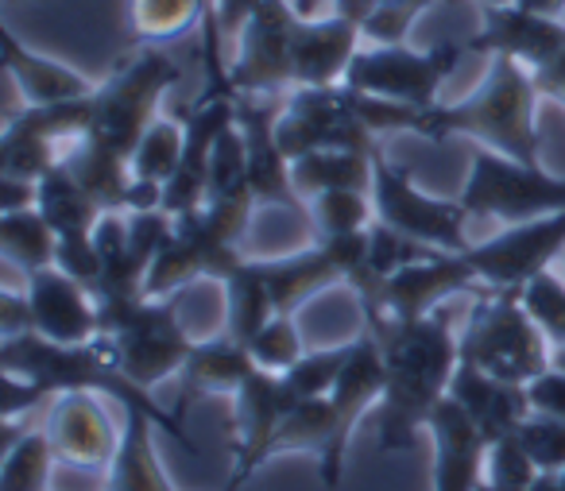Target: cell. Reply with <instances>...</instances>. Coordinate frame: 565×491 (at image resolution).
<instances>
[{"mask_svg":"<svg viewBox=\"0 0 565 491\" xmlns=\"http://www.w3.org/2000/svg\"><path fill=\"white\" fill-rule=\"evenodd\" d=\"M174 82H179V66L159 47H148L136 58H128L89 97V125L82 143L132 163L136 143L151 128V120L159 117V105H163L167 89Z\"/></svg>","mask_w":565,"mask_h":491,"instance_id":"6","label":"cell"},{"mask_svg":"<svg viewBox=\"0 0 565 491\" xmlns=\"http://www.w3.org/2000/svg\"><path fill=\"white\" fill-rule=\"evenodd\" d=\"M159 421H151L140 410H125V429H120V449L109 465V483L105 491H174L171 476L163 468V457L156 449Z\"/></svg>","mask_w":565,"mask_h":491,"instance_id":"28","label":"cell"},{"mask_svg":"<svg viewBox=\"0 0 565 491\" xmlns=\"http://www.w3.org/2000/svg\"><path fill=\"white\" fill-rule=\"evenodd\" d=\"M217 198H252L248 190V148L236 120L217 136V148L210 159V202Z\"/></svg>","mask_w":565,"mask_h":491,"instance_id":"41","label":"cell"},{"mask_svg":"<svg viewBox=\"0 0 565 491\" xmlns=\"http://www.w3.org/2000/svg\"><path fill=\"white\" fill-rule=\"evenodd\" d=\"M267 275V287H271V302L275 313H295L302 302L318 298L322 290L345 282L341 267L333 264V256L326 252V244H310V248H299L291 256H275V259H259Z\"/></svg>","mask_w":565,"mask_h":491,"instance_id":"27","label":"cell"},{"mask_svg":"<svg viewBox=\"0 0 565 491\" xmlns=\"http://www.w3.org/2000/svg\"><path fill=\"white\" fill-rule=\"evenodd\" d=\"M236 120V97H198L186 117V151L179 171L163 186V210L171 217L194 213L210 202V159L217 148V136Z\"/></svg>","mask_w":565,"mask_h":491,"instance_id":"18","label":"cell"},{"mask_svg":"<svg viewBox=\"0 0 565 491\" xmlns=\"http://www.w3.org/2000/svg\"><path fill=\"white\" fill-rule=\"evenodd\" d=\"M55 267L66 275H74L78 282H86L89 290L102 279V252H97L94 233H78V236H58V252H55Z\"/></svg>","mask_w":565,"mask_h":491,"instance_id":"45","label":"cell"},{"mask_svg":"<svg viewBox=\"0 0 565 491\" xmlns=\"http://www.w3.org/2000/svg\"><path fill=\"white\" fill-rule=\"evenodd\" d=\"M430 4H438V0H384V4H380V9L361 24L364 40H372V43H407L415 20L423 17Z\"/></svg>","mask_w":565,"mask_h":491,"instance_id":"44","label":"cell"},{"mask_svg":"<svg viewBox=\"0 0 565 491\" xmlns=\"http://www.w3.org/2000/svg\"><path fill=\"white\" fill-rule=\"evenodd\" d=\"M554 364L565 367V344H562V349H554Z\"/></svg>","mask_w":565,"mask_h":491,"instance_id":"57","label":"cell"},{"mask_svg":"<svg viewBox=\"0 0 565 491\" xmlns=\"http://www.w3.org/2000/svg\"><path fill=\"white\" fill-rule=\"evenodd\" d=\"M35 198H40V182L9 179V174H0V213H9V210H32Z\"/></svg>","mask_w":565,"mask_h":491,"instance_id":"50","label":"cell"},{"mask_svg":"<svg viewBox=\"0 0 565 491\" xmlns=\"http://www.w3.org/2000/svg\"><path fill=\"white\" fill-rule=\"evenodd\" d=\"M66 156L63 143L47 140V136L32 132L28 125L9 117L4 125V136H0V174H9V179H28V182H40L51 167H58Z\"/></svg>","mask_w":565,"mask_h":491,"instance_id":"34","label":"cell"},{"mask_svg":"<svg viewBox=\"0 0 565 491\" xmlns=\"http://www.w3.org/2000/svg\"><path fill=\"white\" fill-rule=\"evenodd\" d=\"M384 349V398H380V449L403 452L415 445V437L430 426V414L441 398H449V383L461 364L454 321L446 310H434L426 318H372L364 321Z\"/></svg>","mask_w":565,"mask_h":491,"instance_id":"1","label":"cell"},{"mask_svg":"<svg viewBox=\"0 0 565 491\" xmlns=\"http://www.w3.org/2000/svg\"><path fill=\"white\" fill-rule=\"evenodd\" d=\"M256 213V198H217L174 217V236L143 279L148 298H171L194 279H225L244 264L241 241Z\"/></svg>","mask_w":565,"mask_h":491,"instance_id":"4","label":"cell"},{"mask_svg":"<svg viewBox=\"0 0 565 491\" xmlns=\"http://www.w3.org/2000/svg\"><path fill=\"white\" fill-rule=\"evenodd\" d=\"M457 198L469 217L519 225V221L565 213V174H550L542 163H519L492 148H477L469 179Z\"/></svg>","mask_w":565,"mask_h":491,"instance_id":"8","label":"cell"},{"mask_svg":"<svg viewBox=\"0 0 565 491\" xmlns=\"http://www.w3.org/2000/svg\"><path fill=\"white\" fill-rule=\"evenodd\" d=\"M484 9H500V4H515V0H480Z\"/></svg>","mask_w":565,"mask_h":491,"instance_id":"56","label":"cell"},{"mask_svg":"<svg viewBox=\"0 0 565 491\" xmlns=\"http://www.w3.org/2000/svg\"><path fill=\"white\" fill-rule=\"evenodd\" d=\"M279 113V97L236 94V128L244 132V148H248V190L256 205H282V210L307 217V202L299 198L291 179V156L282 151L279 136H275Z\"/></svg>","mask_w":565,"mask_h":491,"instance_id":"16","label":"cell"},{"mask_svg":"<svg viewBox=\"0 0 565 491\" xmlns=\"http://www.w3.org/2000/svg\"><path fill=\"white\" fill-rule=\"evenodd\" d=\"M380 4H384V0H338V4H333V12L356 20V24H364V20H369L372 12L380 9Z\"/></svg>","mask_w":565,"mask_h":491,"instance_id":"52","label":"cell"},{"mask_svg":"<svg viewBox=\"0 0 565 491\" xmlns=\"http://www.w3.org/2000/svg\"><path fill=\"white\" fill-rule=\"evenodd\" d=\"M248 352H252V360H256V367H267V372H275V375L291 372V367L307 356V344H302L295 313H275V318L248 341Z\"/></svg>","mask_w":565,"mask_h":491,"instance_id":"40","label":"cell"},{"mask_svg":"<svg viewBox=\"0 0 565 491\" xmlns=\"http://www.w3.org/2000/svg\"><path fill=\"white\" fill-rule=\"evenodd\" d=\"M32 333V302H28V290H4L0 295V337Z\"/></svg>","mask_w":565,"mask_h":491,"instance_id":"48","label":"cell"},{"mask_svg":"<svg viewBox=\"0 0 565 491\" xmlns=\"http://www.w3.org/2000/svg\"><path fill=\"white\" fill-rule=\"evenodd\" d=\"M557 476H562V483H565V468H562V472H557Z\"/></svg>","mask_w":565,"mask_h":491,"instance_id":"59","label":"cell"},{"mask_svg":"<svg viewBox=\"0 0 565 491\" xmlns=\"http://www.w3.org/2000/svg\"><path fill=\"white\" fill-rule=\"evenodd\" d=\"M0 367L40 383L51 395H58V391H97V395L120 403L125 410L148 414L151 421H159V429H163L167 437H174V441L186 445L190 452H198V445L190 441L179 414L163 410V406L151 398V391L140 387V383L105 352V344L97 341V337L89 344H58L40 333L9 337V341L0 344Z\"/></svg>","mask_w":565,"mask_h":491,"instance_id":"3","label":"cell"},{"mask_svg":"<svg viewBox=\"0 0 565 491\" xmlns=\"http://www.w3.org/2000/svg\"><path fill=\"white\" fill-rule=\"evenodd\" d=\"M55 465L58 457L43 429H28L20 437H9L4 465H0V491H47Z\"/></svg>","mask_w":565,"mask_h":491,"instance_id":"33","label":"cell"},{"mask_svg":"<svg viewBox=\"0 0 565 491\" xmlns=\"http://www.w3.org/2000/svg\"><path fill=\"white\" fill-rule=\"evenodd\" d=\"M291 179L302 202L326 190H372V151L322 148L291 159Z\"/></svg>","mask_w":565,"mask_h":491,"instance_id":"29","label":"cell"},{"mask_svg":"<svg viewBox=\"0 0 565 491\" xmlns=\"http://www.w3.org/2000/svg\"><path fill=\"white\" fill-rule=\"evenodd\" d=\"M0 252L12 267L24 275H35L43 267H55L58 233L40 210H9L0 213Z\"/></svg>","mask_w":565,"mask_h":491,"instance_id":"32","label":"cell"},{"mask_svg":"<svg viewBox=\"0 0 565 491\" xmlns=\"http://www.w3.org/2000/svg\"><path fill=\"white\" fill-rule=\"evenodd\" d=\"M465 290H488L480 282L477 267L469 264L465 252H434L426 259H415L392 279L380 282L372 295H361L364 321L372 318H426V313L441 310V302Z\"/></svg>","mask_w":565,"mask_h":491,"instance_id":"13","label":"cell"},{"mask_svg":"<svg viewBox=\"0 0 565 491\" xmlns=\"http://www.w3.org/2000/svg\"><path fill=\"white\" fill-rule=\"evenodd\" d=\"M469 264L488 290H519L526 279L550 271L565 256V213L503 225L495 236L472 244Z\"/></svg>","mask_w":565,"mask_h":491,"instance_id":"14","label":"cell"},{"mask_svg":"<svg viewBox=\"0 0 565 491\" xmlns=\"http://www.w3.org/2000/svg\"><path fill=\"white\" fill-rule=\"evenodd\" d=\"M282 151L291 159L322 148H353L372 151L380 136L369 128V120L356 109V94L341 86H295L282 97V113L275 120Z\"/></svg>","mask_w":565,"mask_h":491,"instance_id":"11","label":"cell"},{"mask_svg":"<svg viewBox=\"0 0 565 491\" xmlns=\"http://www.w3.org/2000/svg\"><path fill=\"white\" fill-rule=\"evenodd\" d=\"M361 24L341 12L299 20L295 32V86H341L361 51Z\"/></svg>","mask_w":565,"mask_h":491,"instance_id":"22","label":"cell"},{"mask_svg":"<svg viewBox=\"0 0 565 491\" xmlns=\"http://www.w3.org/2000/svg\"><path fill=\"white\" fill-rule=\"evenodd\" d=\"M384 383H387L384 349H380L372 329H361V333L353 337V352H349V360H345V372H341L338 387L330 391L333 421H338V465L341 468H345L349 441H353L361 418L384 398Z\"/></svg>","mask_w":565,"mask_h":491,"instance_id":"24","label":"cell"},{"mask_svg":"<svg viewBox=\"0 0 565 491\" xmlns=\"http://www.w3.org/2000/svg\"><path fill=\"white\" fill-rule=\"evenodd\" d=\"M333 4H338V0H295V9H299V17H307V20L333 12Z\"/></svg>","mask_w":565,"mask_h":491,"instance_id":"54","label":"cell"},{"mask_svg":"<svg viewBox=\"0 0 565 491\" xmlns=\"http://www.w3.org/2000/svg\"><path fill=\"white\" fill-rule=\"evenodd\" d=\"M295 0H259V9L233 43L228 78L236 94L279 97L295 86V32H299Z\"/></svg>","mask_w":565,"mask_h":491,"instance_id":"12","label":"cell"},{"mask_svg":"<svg viewBox=\"0 0 565 491\" xmlns=\"http://www.w3.org/2000/svg\"><path fill=\"white\" fill-rule=\"evenodd\" d=\"M225 491H244V488H236V483H233V480H228V483H225Z\"/></svg>","mask_w":565,"mask_h":491,"instance_id":"58","label":"cell"},{"mask_svg":"<svg viewBox=\"0 0 565 491\" xmlns=\"http://www.w3.org/2000/svg\"><path fill=\"white\" fill-rule=\"evenodd\" d=\"M515 4L526 12H542V17H565V0H515Z\"/></svg>","mask_w":565,"mask_h":491,"instance_id":"53","label":"cell"},{"mask_svg":"<svg viewBox=\"0 0 565 491\" xmlns=\"http://www.w3.org/2000/svg\"><path fill=\"white\" fill-rule=\"evenodd\" d=\"M426 429L434 437L430 491H480V483H484L488 437L477 429V421L454 398H441Z\"/></svg>","mask_w":565,"mask_h":491,"instance_id":"21","label":"cell"},{"mask_svg":"<svg viewBox=\"0 0 565 491\" xmlns=\"http://www.w3.org/2000/svg\"><path fill=\"white\" fill-rule=\"evenodd\" d=\"M457 349L465 364L523 387L554 364V344L534 325L519 290H484L457 337Z\"/></svg>","mask_w":565,"mask_h":491,"instance_id":"7","label":"cell"},{"mask_svg":"<svg viewBox=\"0 0 565 491\" xmlns=\"http://www.w3.org/2000/svg\"><path fill=\"white\" fill-rule=\"evenodd\" d=\"M51 391H43L40 383H32V380H24V375H12V372H4V421H17L20 414H28L35 403H51Z\"/></svg>","mask_w":565,"mask_h":491,"instance_id":"47","label":"cell"},{"mask_svg":"<svg viewBox=\"0 0 565 491\" xmlns=\"http://www.w3.org/2000/svg\"><path fill=\"white\" fill-rule=\"evenodd\" d=\"M28 302H32V333L58 344H89L102 333V310L86 282L58 267L28 275Z\"/></svg>","mask_w":565,"mask_h":491,"instance_id":"19","label":"cell"},{"mask_svg":"<svg viewBox=\"0 0 565 491\" xmlns=\"http://www.w3.org/2000/svg\"><path fill=\"white\" fill-rule=\"evenodd\" d=\"M519 298H523L534 325L546 333V341L554 344V349H562L565 344V275L550 267V271L526 279L523 287H519Z\"/></svg>","mask_w":565,"mask_h":491,"instance_id":"39","label":"cell"},{"mask_svg":"<svg viewBox=\"0 0 565 491\" xmlns=\"http://www.w3.org/2000/svg\"><path fill=\"white\" fill-rule=\"evenodd\" d=\"M372 205L376 221L399 228L403 236L418 244H430L438 252H469V210L461 198H434L415 186V174L407 167L392 163L384 148H372Z\"/></svg>","mask_w":565,"mask_h":491,"instance_id":"10","label":"cell"},{"mask_svg":"<svg viewBox=\"0 0 565 491\" xmlns=\"http://www.w3.org/2000/svg\"><path fill=\"white\" fill-rule=\"evenodd\" d=\"M519 441L526 445V452L542 472H562L565 468V418L531 410V418L519 426Z\"/></svg>","mask_w":565,"mask_h":491,"instance_id":"43","label":"cell"},{"mask_svg":"<svg viewBox=\"0 0 565 491\" xmlns=\"http://www.w3.org/2000/svg\"><path fill=\"white\" fill-rule=\"evenodd\" d=\"M480 491H492V488H484V483H480ZM526 491H565V483H562V476H557V472H542Z\"/></svg>","mask_w":565,"mask_h":491,"instance_id":"55","label":"cell"},{"mask_svg":"<svg viewBox=\"0 0 565 491\" xmlns=\"http://www.w3.org/2000/svg\"><path fill=\"white\" fill-rule=\"evenodd\" d=\"M562 275H565V256H562Z\"/></svg>","mask_w":565,"mask_h":491,"instance_id":"60","label":"cell"},{"mask_svg":"<svg viewBox=\"0 0 565 491\" xmlns=\"http://www.w3.org/2000/svg\"><path fill=\"white\" fill-rule=\"evenodd\" d=\"M225 333L236 337L241 344H248L267 321L275 318L271 287L259 259H244L236 271H228L225 279Z\"/></svg>","mask_w":565,"mask_h":491,"instance_id":"31","label":"cell"},{"mask_svg":"<svg viewBox=\"0 0 565 491\" xmlns=\"http://www.w3.org/2000/svg\"><path fill=\"white\" fill-rule=\"evenodd\" d=\"M182 151H186V128L174 125V120L156 117L132 151V174L143 182H159V186H167V179L179 171Z\"/></svg>","mask_w":565,"mask_h":491,"instance_id":"37","label":"cell"},{"mask_svg":"<svg viewBox=\"0 0 565 491\" xmlns=\"http://www.w3.org/2000/svg\"><path fill=\"white\" fill-rule=\"evenodd\" d=\"M136 40L143 43H171L186 35L190 28H202V0H132L128 4Z\"/></svg>","mask_w":565,"mask_h":491,"instance_id":"35","label":"cell"},{"mask_svg":"<svg viewBox=\"0 0 565 491\" xmlns=\"http://www.w3.org/2000/svg\"><path fill=\"white\" fill-rule=\"evenodd\" d=\"M539 82L523 63L508 55H495L488 74L469 97L438 102L423 109L418 136L426 140H449L465 136L480 148H492L519 163H542V136H539Z\"/></svg>","mask_w":565,"mask_h":491,"instance_id":"2","label":"cell"},{"mask_svg":"<svg viewBox=\"0 0 565 491\" xmlns=\"http://www.w3.org/2000/svg\"><path fill=\"white\" fill-rule=\"evenodd\" d=\"M252 367H256V360H252L248 344H241L236 337L221 333V337H210V341H198L186 367L179 372L182 391H179L174 414L182 418L186 406L205 395H236V387L248 380Z\"/></svg>","mask_w":565,"mask_h":491,"instance_id":"26","label":"cell"},{"mask_svg":"<svg viewBox=\"0 0 565 491\" xmlns=\"http://www.w3.org/2000/svg\"><path fill=\"white\" fill-rule=\"evenodd\" d=\"M469 55V43H434V47H407V43H369L356 51L345 74V86L369 97L430 109L438 105V89Z\"/></svg>","mask_w":565,"mask_h":491,"instance_id":"9","label":"cell"},{"mask_svg":"<svg viewBox=\"0 0 565 491\" xmlns=\"http://www.w3.org/2000/svg\"><path fill=\"white\" fill-rule=\"evenodd\" d=\"M542 476V468L531 460L526 445L519 441V434L500 437L488 445L484 457V488L492 491H526Z\"/></svg>","mask_w":565,"mask_h":491,"instance_id":"42","label":"cell"},{"mask_svg":"<svg viewBox=\"0 0 565 491\" xmlns=\"http://www.w3.org/2000/svg\"><path fill=\"white\" fill-rule=\"evenodd\" d=\"M259 9V0H217V17H221V32H225V43L233 51V43L241 40L244 24L252 20V12ZM233 58V55H228Z\"/></svg>","mask_w":565,"mask_h":491,"instance_id":"49","label":"cell"},{"mask_svg":"<svg viewBox=\"0 0 565 491\" xmlns=\"http://www.w3.org/2000/svg\"><path fill=\"white\" fill-rule=\"evenodd\" d=\"M4 71L17 82L28 105H58V102H82L94 94V82L82 71L66 66L63 58H51L43 51H32L17 32H4Z\"/></svg>","mask_w":565,"mask_h":491,"instance_id":"25","label":"cell"},{"mask_svg":"<svg viewBox=\"0 0 565 491\" xmlns=\"http://www.w3.org/2000/svg\"><path fill=\"white\" fill-rule=\"evenodd\" d=\"M565 47V24L557 17H542V12H526L519 4H500V9H484L480 32L469 40V55H508L523 63L526 71L546 66L557 51Z\"/></svg>","mask_w":565,"mask_h":491,"instance_id":"20","label":"cell"},{"mask_svg":"<svg viewBox=\"0 0 565 491\" xmlns=\"http://www.w3.org/2000/svg\"><path fill=\"white\" fill-rule=\"evenodd\" d=\"M295 406L291 391L282 383V375L267 372V367H252L248 380L236 387L233 395V476L228 480L236 488L252 480L259 468L267 465V445H271L279 421Z\"/></svg>","mask_w":565,"mask_h":491,"instance_id":"17","label":"cell"},{"mask_svg":"<svg viewBox=\"0 0 565 491\" xmlns=\"http://www.w3.org/2000/svg\"><path fill=\"white\" fill-rule=\"evenodd\" d=\"M353 352V341L349 344H333V349H310L291 372H282V383L291 391L295 403H307V398H326L333 387H338L341 372H345V360Z\"/></svg>","mask_w":565,"mask_h":491,"instance_id":"38","label":"cell"},{"mask_svg":"<svg viewBox=\"0 0 565 491\" xmlns=\"http://www.w3.org/2000/svg\"><path fill=\"white\" fill-rule=\"evenodd\" d=\"M531 74H534V82H539L542 97H554L557 105H565V47L557 51L546 66H539V71H531Z\"/></svg>","mask_w":565,"mask_h":491,"instance_id":"51","label":"cell"},{"mask_svg":"<svg viewBox=\"0 0 565 491\" xmlns=\"http://www.w3.org/2000/svg\"><path fill=\"white\" fill-rule=\"evenodd\" d=\"M97 391H58L47 406L43 434L51 437L58 465L78 472H109L120 449V429Z\"/></svg>","mask_w":565,"mask_h":491,"instance_id":"15","label":"cell"},{"mask_svg":"<svg viewBox=\"0 0 565 491\" xmlns=\"http://www.w3.org/2000/svg\"><path fill=\"white\" fill-rule=\"evenodd\" d=\"M102 310V333L97 341L105 344L113 360L132 375L140 387L171 380L186 367L190 352L198 341L182 329L171 298H120V302H97Z\"/></svg>","mask_w":565,"mask_h":491,"instance_id":"5","label":"cell"},{"mask_svg":"<svg viewBox=\"0 0 565 491\" xmlns=\"http://www.w3.org/2000/svg\"><path fill=\"white\" fill-rule=\"evenodd\" d=\"M526 398H531L534 414H554V418H565V367L550 364L539 380L526 383Z\"/></svg>","mask_w":565,"mask_h":491,"instance_id":"46","label":"cell"},{"mask_svg":"<svg viewBox=\"0 0 565 491\" xmlns=\"http://www.w3.org/2000/svg\"><path fill=\"white\" fill-rule=\"evenodd\" d=\"M449 398L477 421V429L488 437V445L500 437L519 434L526 418H531V398H526L523 383H508L500 375H488L472 364H457L454 383H449Z\"/></svg>","mask_w":565,"mask_h":491,"instance_id":"23","label":"cell"},{"mask_svg":"<svg viewBox=\"0 0 565 491\" xmlns=\"http://www.w3.org/2000/svg\"><path fill=\"white\" fill-rule=\"evenodd\" d=\"M307 221H315L318 236L364 233L376 221L372 190H326L307 202Z\"/></svg>","mask_w":565,"mask_h":491,"instance_id":"36","label":"cell"},{"mask_svg":"<svg viewBox=\"0 0 565 491\" xmlns=\"http://www.w3.org/2000/svg\"><path fill=\"white\" fill-rule=\"evenodd\" d=\"M35 210L51 221L58 236H78V233H94L97 221H102V205L97 198L74 179V171L66 163L51 167L40 179V198H35Z\"/></svg>","mask_w":565,"mask_h":491,"instance_id":"30","label":"cell"}]
</instances>
